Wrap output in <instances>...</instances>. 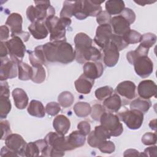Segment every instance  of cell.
<instances>
[{"label": "cell", "mask_w": 157, "mask_h": 157, "mask_svg": "<svg viewBox=\"0 0 157 157\" xmlns=\"http://www.w3.org/2000/svg\"><path fill=\"white\" fill-rule=\"evenodd\" d=\"M74 101L73 94L69 91H63L60 93L58 98V103L64 108L70 107Z\"/></svg>", "instance_id": "36"}, {"label": "cell", "mask_w": 157, "mask_h": 157, "mask_svg": "<svg viewBox=\"0 0 157 157\" xmlns=\"http://www.w3.org/2000/svg\"><path fill=\"white\" fill-rule=\"evenodd\" d=\"M0 155L1 157L3 156H18V155L12 150L9 149L7 147H3L1 149Z\"/></svg>", "instance_id": "57"}, {"label": "cell", "mask_w": 157, "mask_h": 157, "mask_svg": "<svg viewBox=\"0 0 157 157\" xmlns=\"http://www.w3.org/2000/svg\"><path fill=\"white\" fill-rule=\"evenodd\" d=\"M125 5L123 1L110 0L105 2V11L111 15H120L124 10Z\"/></svg>", "instance_id": "30"}, {"label": "cell", "mask_w": 157, "mask_h": 157, "mask_svg": "<svg viewBox=\"0 0 157 157\" xmlns=\"http://www.w3.org/2000/svg\"><path fill=\"white\" fill-rule=\"evenodd\" d=\"M156 146H151L149 147L144 150V151L139 154V156H156Z\"/></svg>", "instance_id": "55"}, {"label": "cell", "mask_w": 157, "mask_h": 157, "mask_svg": "<svg viewBox=\"0 0 157 157\" xmlns=\"http://www.w3.org/2000/svg\"><path fill=\"white\" fill-rule=\"evenodd\" d=\"M133 65L137 75L143 78L149 77L153 71V62L148 56L138 58Z\"/></svg>", "instance_id": "10"}, {"label": "cell", "mask_w": 157, "mask_h": 157, "mask_svg": "<svg viewBox=\"0 0 157 157\" xmlns=\"http://www.w3.org/2000/svg\"><path fill=\"white\" fill-rule=\"evenodd\" d=\"M66 140L71 150H72L84 145L86 138L85 136L83 135L80 131H74L66 137Z\"/></svg>", "instance_id": "28"}, {"label": "cell", "mask_w": 157, "mask_h": 157, "mask_svg": "<svg viewBox=\"0 0 157 157\" xmlns=\"http://www.w3.org/2000/svg\"><path fill=\"white\" fill-rule=\"evenodd\" d=\"M113 90L109 86H104L96 90L94 93L96 98L101 101L105 100L113 94Z\"/></svg>", "instance_id": "40"}, {"label": "cell", "mask_w": 157, "mask_h": 157, "mask_svg": "<svg viewBox=\"0 0 157 157\" xmlns=\"http://www.w3.org/2000/svg\"><path fill=\"white\" fill-rule=\"evenodd\" d=\"M117 116L130 129H139L144 121V113L135 109L120 112Z\"/></svg>", "instance_id": "6"}, {"label": "cell", "mask_w": 157, "mask_h": 157, "mask_svg": "<svg viewBox=\"0 0 157 157\" xmlns=\"http://www.w3.org/2000/svg\"><path fill=\"white\" fill-rule=\"evenodd\" d=\"M74 2L65 1L63 2V6L60 12V18H71L73 16Z\"/></svg>", "instance_id": "41"}, {"label": "cell", "mask_w": 157, "mask_h": 157, "mask_svg": "<svg viewBox=\"0 0 157 157\" xmlns=\"http://www.w3.org/2000/svg\"><path fill=\"white\" fill-rule=\"evenodd\" d=\"M42 49L48 62L68 64L75 59V50L66 40L47 42L42 45Z\"/></svg>", "instance_id": "1"}, {"label": "cell", "mask_w": 157, "mask_h": 157, "mask_svg": "<svg viewBox=\"0 0 157 157\" xmlns=\"http://www.w3.org/2000/svg\"><path fill=\"white\" fill-rule=\"evenodd\" d=\"M136 86L135 83L129 80L120 82L116 87V93L120 96L124 98L122 103L128 104V101L136 97Z\"/></svg>", "instance_id": "11"}, {"label": "cell", "mask_w": 157, "mask_h": 157, "mask_svg": "<svg viewBox=\"0 0 157 157\" xmlns=\"http://www.w3.org/2000/svg\"><path fill=\"white\" fill-rule=\"evenodd\" d=\"M104 1H83V10L86 18L89 16L96 17L98 13L102 11V7L101 6V4Z\"/></svg>", "instance_id": "22"}, {"label": "cell", "mask_w": 157, "mask_h": 157, "mask_svg": "<svg viewBox=\"0 0 157 157\" xmlns=\"http://www.w3.org/2000/svg\"><path fill=\"white\" fill-rule=\"evenodd\" d=\"M111 18V15L107 12L102 10L96 16V21L99 25L110 24Z\"/></svg>", "instance_id": "47"}, {"label": "cell", "mask_w": 157, "mask_h": 157, "mask_svg": "<svg viewBox=\"0 0 157 157\" xmlns=\"http://www.w3.org/2000/svg\"><path fill=\"white\" fill-rule=\"evenodd\" d=\"M104 63L108 67L115 66L118 61L119 51L117 47L110 42L103 48Z\"/></svg>", "instance_id": "15"}, {"label": "cell", "mask_w": 157, "mask_h": 157, "mask_svg": "<svg viewBox=\"0 0 157 157\" xmlns=\"http://www.w3.org/2000/svg\"><path fill=\"white\" fill-rule=\"evenodd\" d=\"M75 52H80L92 46L93 40L86 34L79 33L74 37Z\"/></svg>", "instance_id": "23"}, {"label": "cell", "mask_w": 157, "mask_h": 157, "mask_svg": "<svg viewBox=\"0 0 157 157\" xmlns=\"http://www.w3.org/2000/svg\"><path fill=\"white\" fill-rule=\"evenodd\" d=\"M94 83V80L87 77L83 74H82L74 82L77 91L83 94H87L90 93Z\"/></svg>", "instance_id": "20"}, {"label": "cell", "mask_w": 157, "mask_h": 157, "mask_svg": "<svg viewBox=\"0 0 157 157\" xmlns=\"http://www.w3.org/2000/svg\"><path fill=\"white\" fill-rule=\"evenodd\" d=\"M74 111L78 117H86L91 113V107L88 102H78L74 106Z\"/></svg>", "instance_id": "34"}, {"label": "cell", "mask_w": 157, "mask_h": 157, "mask_svg": "<svg viewBox=\"0 0 157 157\" xmlns=\"http://www.w3.org/2000/svg\"><path fill=\"white\" fill-rule=\"evenodd\" d=\"M151 105V101L149 99L138 98L131 102L130 109L137 110L142 113H146L150 109Z\"/></svg>", "instance_id": "32"}, {"label": "cell", "mask_w": 157, "mask_h": 157, "mask_svg": "<svg viewBox=\"0 0 157 157\" xmlns=\"http://www.w3.org/2000/svg\"><path fill=\"white\" fill-rule=\"evenodd\" d=\"M77 128L78 131L86 136L90 132L91 126L89 122L86 121H82L77 124Z\"/></svg>", "instance_id": "52"}, {"label": "cell", "mask_w": 157, "mask_h": 157, "mask_svg": "<svg viewBox=\"0 0 157 157\" xmlns=\"http://www.w3.org/2000/svg\"><path fill=\"white\" fill-rule=\"evenodd\" d=\"M83 74L87 77L94 80L100 77L104 72V66L99 61H88L84 64Z\"/></svg>", "instance_id": "16"}, {"label": "cell", "mask_w": 157, "mask_h": 157, "mask_svg": "<svg viewBox=\"0 0 157 157\" xmlns=\"http://www.w3.org/2000/svg\"><path fill=\"white\" fill-rule=\"evenodd\" d=\"M122 36L124 41L129 45V44H134L140 42L142 37V34H140V33L135 30L130 29Z\"/></svg>", "instance_id": "38"}, {"label": "cell", "mask_w": 157, "mask_h": 157, "mask_svg": "<svg viewBox=\"0 0 157 157\" xmlns=\"http://www.w3.org/2000/svg\"><path fill=\"white\" fill-rule=\"evenodd\" d=\"M110 42L117 47L119 52L124 49L128 46V44L124 41L122 36H119L115 34L112 35Z\"/></svg>", "instance_id": "44"}, {"label": "cell", "mask_w": 157, "mask_h": 157, "mask_svg": "<svg viewBox=\"0 0 157 157\" xmlns=\"http://www.w3.org/2000/svg\"><path fill=\"white\" fill-rule=\"evenodd\" d=\"M15 105L18 109H24L28 104V96L21 88H15L12 93Z\"/></svg>", "instance_id": "27"}, {"label": "cell", "mask_w": 157, "mask_h": 157, "mask_svg": "<svg viewBox=\"0 0 157 157\" xmlns=\"http://www.w3.org/2000/svg\"><path fill=\"white\" fill-rule=\"evenodd\" d=\"M23 18L20 14L12 13L9 15L6 21V25L8 26L11 31V37L21 33L22 30Z\"/></svg>", "instance_id": "19"}, {"label": "cell", "mask_w": 157, "mask_h": 157, "mask_svg": "<svg viewBox=\"0 0 157 157\" xmlns=\"http://www.w3.org/2000/svg\"><path fill=\"white\" fill-rule=\"evenodd\" d=\"M112 34V29L110 24L99 25L96 28L94 41L103 49L110 42Z\"/></svg>", "instance_id": "12"}, {"label": "cell", "mask_w": 157, "mask_h": 157, "mask_svg": "<svg viewBox=\"0 0 157 157\" xmlns=\"http://www.w3.org/2000/svg\"><path fill=\"white\" fill-rule=\"evenodd\" d=\"M1 140H5L6 138L12 134L10 126L7 120H3L1 121Z\"/></svg>", "instance_id": "50"}, {"label": "cell", "mask_w": 157, "mask_h": 157, "mask_svg": "<svg viewBox=\"0 0 157 157\" xmlns=\"http://www.w3.org/2000/svg\"><path fill=\"white\" fill-rule=\"evenodd\" d=\"M48 146L41 156H63L64 151L71 150L66 137L57 132H50L44 138Z\"/></svg>", "instance_id": "2"}, {"label": "cell", "mask_w": 157, "mask_h": 157, "mask_svg": "<svg viewBox=\"0 0 157 157\" xmlns=\"http://www.w3.org/2000/svg\"><path fill=\"white\" fill-rule=\"evenodd\" d=\"M110 24L115 34L117 35L123 36L131 29L129 23L121 15L112 17Z\"/></svg>", "instance_id": "17"}, {"label": "cell", "mask_w": 157, "mask_h": 157, "mask_svg": "<svg viewBox=\"0 0 157 157\" xmlns=\"http://www.w3.org/2000/svg\"><path fill=\"white\" fill-rule=\"evenodd\" d=\"M10 90L7 82L4 81H1L0 84V96L9 98Z\"/></svg>", "instance_id": "54"}, {"label": "cell", "mask_w": 157, "mask_h": 157, "mask_svg": "<svg viewBox=\"0 0 157 157\" xmlns=\"http://www.w3.org/2000/svg\"><path fill=\"white\" fill-rule=\"evenodd\" d=\"M134 2L137 4H138L139 6H144L145 5H147V4H152L153 2H155L156 1H141V0H139V1H134Z\"/></svg>", "instance_id": "60"}, {"label": "cell", "mask_w": 157, "mask_h": 157, "mask_svg": "<svg viewBox=\"0 0 157 157\" xmlns=\"http://www.w3.org/2000/svg\"><path fill=\"white\" fill-rule=\"evenodd\" d=\"M105 112V109L104 106H102L101 104H95L91 107V117L95 121H99L100 118L103 113Z\"/></svg>", "instance_id": "45"}, {"label": "cell", "mask_w": 157, "mask_h": 157, "mask_svg": "<svg viewBox=\"0 0 157 157\" xmlns=\"http://www.w3.org/2000/svg\"><path fill=\"white\" fill-rule=\"evenodd\" d=\"M87 142H88V144L91 147H92L93 148H98L102 143V142H101L100 141H99L98 140V139L95 137V136L94 134V132H93V131L90 132L88 134Z\"/></svg>", "instance_id": "53"}, {"label": "cell", "mask_w": 157, "mask_h": 157, "mask_svg": "<svg viewBox=\"0 0 157 157\" xmlns=\"http://www.w3.org/2000/svg\"><path fill=\"white\" fill-rule=\"evenodd\" d=\"M99 121L101 124L109 131L111 136L117 137L122 134L123 124L120 122V119L117 115L105 112L102 114Z\"/></svg>", "instance_id": "5"}, {"label": "cell", "mask_w": 157, "mask_h": 157, "mask_svg": "<svg viewBox=\"0 0 157 157\" xmlns=\"http://www.w3.org/2000/svg\"><path fill=\"white\" fill-rule=\"evenodd\" d=\"M33 69V75L31 80L36 83H42L46 77L45 71L42 65L32 66Z\"/></svg>", "instance_id": "35"}, {"label": "cell", "mask_w": 157, "mask_h": 157, "mask_svg": "<svg viewBox=\"0 0 157 157\" xmlns=\"http://www.w3.org/2000/svg\"><path fill=\"white\" fill-rule=\"evenodd\" d=\"M28 112L29 115L38 118H43L45 115V108L40 101L32 100L28 107Z\"/></svg>", "instance_id": "29"}, {"label": "cell", "mask_w": 157, "mask_h": 157, "mask_svg": "<svg viewBox=\"0 0 157 157\" xmlns=\"http://www.w3.org/2000/svg\"><path fill=\"white\" fill-rule=\"evenodd\" d=\"M120 15L123 17L130 25L133 23L136 20V14L134 12L129 8H124Z\"/></svg>", "instance_id": "51"}, {"label": "cell", "mask_w": 157, "mask_h": 157, "mask_svg": "<svg viewBox=\"0 0 157 157\" xmlns=\"http://www.w3.org/2000/svg\"><path fill=\"white\" fill-rule=\"evenodd\" d=\"M35 6H30L26 10V17L31 22L44 21L48 17L55 15V10L49 1H36Z\"/></svg>", "instance_id": "4"}, {"label": "cell", "mask_w": 157, "mask_h": 157, "mask_svg": "<svg viewBox=\"0 0 157 157\" xmlns=\"http://www.w3.org/2000/svg\"><path fill=\"white\" fill-rule=\"evenodd\" d=\"M53 126L56 132L65 135L69 130L71 126L70 120L64 115H57L53 121Z\"/></svg>", "instance_id": "24"}, {"label": "cell", "mask_w": 157, "mask_h": 157, "mask_svg": "<svg viewBox=\"0 0 157 157\" xmlns=\"http://www.w3.org/2000/svg\"><path fill=\"white\" fill-rule=\"evenodd\" d=\"M73 16L80 20L86 18V17L85 15L83 10V1H74Z\"/></svg>", "instance_id": "43"}, {"label": "cell", "mask_w": 157, "mask_h": 157, "mask_svg": "<svg viewBox=\"0 0 157 157\" xmlns=\"http://www.w3.org/2000/svg\"><path fill=\"white\" fill-rule=\"evenodd\" d=\"M48 145L44 139L31 142L26 144L25 156H39L45 150Z\"/></svg>", "instance_id": "18"}, {"label": "cell", "mask_w": 157, "mask_h": 157, "mask_svg": "<svg viewBox=\"0 0 157 157\" xmlns=\"http://www.w3.org/2000/svg\"><path fill=\"white\" fill-rule=\"evenodd\" d=\"M9 37V29L6 25H2L0 28V39L1 41L6 40Z\"/></svg>", "instance_id": "56"}, {"label": "cell", "mask_w": 157, "mask_h": 157, "mask_svg": "<svg viewBox=\"0 0 157 157\" xmlns=\"http://www.w3.org/2000/svg\"><path fill=\"white\" fill-rule=\"evenodd\" d=\"M137 93L139 96L143 99H149L151 97H155L157 93L156 83L151 80L141 81L137 86Z\"/></svg>", "instance_id": "14"}, {"label": "cell", "mask_w": 157, "mask_h": 157, "mask_svg": "<svg viewBox=\"0 0 157 157\" xmlns=\"http://www.w3.org/2000/svg\"><path fill=\"white\" fill-rule=\"evenodd\" d=\"M6 146L17 153L18 156H25L26 142L21 136L18 134H10L5 139Z\"/></svg>", "instance_id": "9"}, {"label": "cell", "mask_w": 157, "mask_h": 157, "mask_svg": "<svg viewBox=\"0 0 157 157\" xmlns=\"http://www.w3.org/2000/svg\"><path fill=\"white\" fill-rule=\"evenodd\" d=\"M148 125H149V127L150 128V129H151L152 130L156 131V119L151 120L150 121Z\"/></svg>", "instance_id": "61"}, {"label": "cell", "mask_w": 157, "mask_h": 157, "mask_svg": "<svg viewBox=\"0 0 157 157\" xmlns=\"http://www.w3.org/2000/svg\"><path fill=\"white\" fill-rule=\"evenodd\" d=\"M44 23L50 34V42L66 40V28L71 24V18L52 15L48 17Z\"/></svg>", "instance_id": "3"}, {"label": "cell", "mask_w": 157, "mask_h": 157, "mask_svg": "<svg viewBox=\"0 0 157 157\" xmlns=\"http://www.w3.org/2000/svg\"><path fill=\"white\" fill-rule=\"evenodd\" d=\"M18 61L7 56L1 58V81H4L7 79H11L17 77L18 72Z\"/></svg>", "instance_id": "8"}, {"label": "cell", "mask_w": 157, "mask_h": 157, "mask_svg": "<svg viewBox=\"0 0 157 157\" xmlns=\"http://www.w3.org/2000/svg\"><path fill=\"white\" fill-rule=\"evenodd\" d=\"M11 103L9 98L0 96V118L4 119L11 110Z\"/></svg>", "instance_id": "37"}, {"label": "cell", "mask_w": 157, "mask_h": 157, "mask_svg": "<svg viewBox=\"0 0 157 157\" xmlns=\"http://www.w3.org/2000/svg\"><path fill=\"white\" fill-rule=\"evenodd\" d=\"M156 40V36L155 34L151 33H145L142 35L140 45L149 49L155 44Z\"/></svg>", "instance_id": "42"}, {"label": "cell", "mask_w": 157, "mask_h": 157, "mask_svg": "<svg viewBox=\"0 0 157 157\" xmlns=\"http://www.w3.org/2000/svg\"><path fill=\"white\" fill-rule=\"evenodd\" d=\"M31 34L36 39H43L48 34V31L44 21H35L28 26Z\"/></svg>", "instance_id": "21"}, {"label": "cell", "mask_w": 157, "mask_h": 157, "mask_svg": "<svg viewBox=\"0 0 157 157\" xmlns=\"http://www.w3.org/2000/svg\"><path fill=\"white\" fill-rule=\"evenodd\" d=\"M75 53V59L80 64H85L88 61H98L101 58V52L94 46H91L82 52Z\"/></svg>", "instance_id": "13"}, {"label": "cell", "mask_w": 157, "mask_h": 157, "mask_svg": "<svg viewBox=\"0 0 157 157\" xmlns=\"http://www.w3.org/2000/svg\"><path fill=\"white\" fill-rule=\"evenodd\" d=\"M122 105V99L117 93L112 94L103 101L104 107L110 112H117Z\"/></svg>", "instance_id": "26"}, {"label": "cell", "mask_w": 157, "mask_h": 157, "mask_svg": "<svg viewBox=\"0 0 157 157\" xmlns=\"http://www.w3.org/2000/svg\"><path fill=\"white\" fill-rule=\"evenodd\" d=\"M141 140L145 145H155L156 143V135L153 132H146L143 135Z\"/></svg>", "instance_id": "49"}, {"label": "cell", "mask_w": 157, "mask_h": 157, "mask_svg": "<svg viewBox=\"0 0 157 157\" xmlns=\"http://www.w3.org/2000/svg\"><path fill=\"white\" fill-rule=\"evenodd\" d=\"M148 48H147L141 45H139L138 47L132 51H130L126 54V58L128 62L131 64H133L134 61L139 57L148 56Z\"/></svg>", "instance_id": "33"}, {"label": "cell", "mask_w": 157, "mask_h": 157, "mask_svg": "<svg viewBox=\"0 0 157 157\" xmlns=\"http://www.w3.org/2000/svg\"><path fill=\"white\" fill-rule=\"evenodd\" d=\"M98 148L102 153L110 154L115 151V146L112 141L107 140L104 141Z\"/></svg>", "instance_id": "48"}, {"label": "cell", "mask_w": 157, "mask_h": 157, "mask_svg": "<svg viewBox=\"0 0 157 157\" xmlns=\"http://www.w3.org/2000/svg\"><path fill=\"white\" fill-rule=\"evenodd\" d=\"M61 111V107L59 103L56 102H48L45 107L46 113L50 116H55Z\"/></svg>", "instance_id": "46"}, {"label": "cell", "mask_w": 157, "mask_h": 157, "mask_svg": "<svg viewBox=\"0 0 157 157\" xmlns=\"http://www.w3.org/2000/svg\"><path fill=\"white\" fill-rule=\"evenodd\" d=\"M18 78L21 80H31L33 75V69L27 63L20 61L18 64Z\"/></svg>", "instance_id": "31"}, {"label": "cell", "mask_w": 157, "mask_h": 157, "mask_svg": "<svg viewBox=\"0 0 157 157\" xmlns=\"http://www.w3.org/2000/svg\"><path fill=\"white\" fill-rule=\"evenodd\" d=\"M9 54L7 47L6 45L5 42L1 41V45H0V56L1 58L6 57L7 55Z\"/></svg>", "instance_id": "58"}, {"label": "cell", "mask_w": 157, "mask_h": 157, "mask_svg": "<svg viewBox=\"0 0 157 157\" xmlns=\"http://www.w3.org/2000/svg\"><path fill=\"white\" fill-rule=\"evenodd\" d=\"M28 57L32 66L43 65L45 64L46 58L42 49V45H39L34 48V50H28Z\"/></svg>", "instance_id": "25"}, {"label": "cell", "mask_w": 157, "mask_h": 157, "mask_svg": "<svg viewBox=\"0 0 157 157\" xmlns=\"http://www.w3.org/2000/svg\"><path fill=\"white\" fill-rule=\"evenodd\" d=\"M93 132L95 137L101 142H103L104 141L109 139L111 137L109 131L101 124L99 126H96L93 131Z\"/></svg>", "instance_id": "39"}, {"label": "cell", "mask_w": 157, "mask_h": 157, "mask_svg": "<svg viewBox=\"0 0 157 157\" xmlns=\"http://www.w3.org/2000/svg\"><path fill=\"white\" fill-rule=\"evenodd\" d=\"M5 43L7 47L10 58L18 61H22L26 52V46L24 44V41L20 37L14 36L6 41Z\"/></svg>", "instance_id": "7"}, {"label": "cell", "mask_w": 157, "mask_h": 157, "mask_svg": "<svg viewBox=\"0 0 157 157\" xmlns=\"http://www.w3.org/2000/svg\"><path fill=\"white\" fill-rule=\"evenodd\" d=\"M124 156H139V152L135 149L126 150L123 154Z\"/></svg>", "instance_id": "59"}]
</instances>
